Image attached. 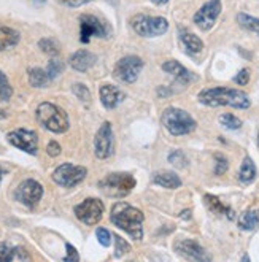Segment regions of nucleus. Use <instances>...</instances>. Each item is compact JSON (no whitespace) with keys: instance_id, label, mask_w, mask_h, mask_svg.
Wrapping results in <instances>:
<instances>
[{"instance_id":"1","label":"nucleus","mask_w":259,"mask_h":262,"mask_svg":"<svg viewBox=\"0 0 259 262\" xmlns=\"http://www.w3.org/2000/svg\"><path fill=\"white\" fill-rule=\"evenodd\" d=\"M143 213L126 202H116L112 207L110 221L116 227L123 229L126 234H129L137 242L143 238Z\"/></svg>"},{"instance_id":"2","label":"nucleus","mask_w":259,"mask_h":262,"mask_svg":"<svg viewBox=\"0 0 259 262\" xmlns=\"http://www.w3.org/2000/svg\"><path fill=\"white\" fill-rule=\"evenodd\" d=\"M197 99L207 106H232V108L245 110L251 105L250 97L245 92L232 88H208L201 91Z\"/></svg>"},{"instance_id":"3","label":"nucleus","mask_w":259,"mask_h":262,"mask_svg":"<svg viewBox=\"0 0 259 262\" xmlns=\"http://www.w3.org/2000/svg\"><path fill=\"white\" fill-rule=\"evenodd\" d=\"M35 116H37V121L45 129H48L50 132H54V134H64L70 127L67 113L60 108V106L50 103V102L40 103L37 106Z\"/></svg>"},{"instance_id":"4","label":"nucleus","mask_w":259,"mask_h":262,"mask_svg":"<svg viewBox=\"0 0 259 262\" xmlns=\"http://www.w3.org/2000/svg\"><path fill=\"white\" fill-rule=\"evenodd\" d=\"M161 122L162 126L169 130L172 135H186L191 134L196 129V121L194 118L186 113L181 108H175V106H170V108H165L161 115Z\"/></svg>"},{"instance_id":"5","label":"nucleus","mask_w":259,"mask_h":262,"mask_svg":"<svg viewBox=\"0 0 259 262\" xmlns=\"http://www.w3.org/2000/svg\"><path fill=\"white\" fill-rule=\"evenodd\" d=\"M135 184H137V181L131 173L115 172V173L106 175L103 180H100L99 188L105 195L121 199V197H126L135 188Z\"/></svg>"},{"instance_id":"6","label":"nucleus","mask_w":259,"mask_h":262,"mask_svg":"<svg viewBox=\"0 0 259 262\" xmlns=\"http://www.w3.org/2000/svg\"><path fill=\"white\" fill-rule=\"evenodd\" d=\"M132 27L140 37H159L167 32L169 23L165 18L159 16H146V14H137L132 18Z\"/></svg>"},{"instance_id":"7","label":"nucleus","mask_w":259,"mask_h":262,"mask_svg":"<svg viewBox=\"0 0 259 262\" xmlns=\"http://www.w3.org/2000/svg\"><path fill=\"white\" fill-rule=\"evenodd\" d=\"M143 69V60L137 56H126L123 59H119L116 66H115V70H113V75L115 78L121 83H134L137 78H139V75Z\"/></svg>"},{"instance_id":"8","label":"nucleus","mask_w":259,"mask_h":262,"mask_svg":"<svg viewBox=\"0 0 259 262\" xmlns=\"http://www.w3.org/2000/svg\"><path fill=\"white\" fill-rule=\"evenodd\" d=\"M88 175V170L81 165H73V164H62L59 165L54 173L53 181L62 188H73L80 184Z\"/></svg>"},{"instance_id":"9","label":"nucleus","mask_w":259,"mask_h":262,"mask_svg":"<svg viewBox=\"0 0 259 262\" xmlns=\"http://www.w3.org/2000/svg\"><path fill=\"white\" fill-rule=\"evenodd\" d=\"M103 204L96 197H88L75 207V216L86 226H96L103 216Z\"/></svg>"},{"instance_id":"10","label":"nucleus","mask_w":259,"mask_h":262,"mask_svg":"<svg viewBox=\"0 0 259 262\" xmlns=\"http://www.w3.org/2000/svg\"><path fill=\"white\" fill-rule=\"evenodd\" d=\"M93 37L105 38L109 37V27L94 14H81L80 16V40L89 43Z\"/></svg>"},{"instance_id":"11","label":"nucleus","mask_w":259,"mask_h":262,"mask_svg":"<svg viewBox=\"0 0 259 262\" xmlns=\"http://www.w3.org/2000/svg\"><path fill=\"white\" fill-rule=\"evenodd\" d=\"M115 149V138H113V129L109 121H105L100 126V129L96 134L94 138V152L99 159H106L113 154Z\"/></svg>"},{"instance_id":"12","label":"nucleus","mask_w":259,"mask_h":262,"mask_svg":"<svg viewBox=\"0 0 259 262\" xmlns=\"http://www.w3.org/2000/svg\"><path fill=\"white\" fill-rule=\"evenodd\" d=\"M7 138L14 148L23 149L24 152H29V154H37V149H38L37 132L27 130V129H16V130L8 132Z\"/></svg>"},{"instance_id":"13","label":"nucleus","mask_w":259,"mask_h":262,"mask_svg":"<svg viewBox=\"0 0 259 262\" xmlns=\"http://www.w3.org/2000/svg\"><path fill=\"white\" fill-rule=\"evenodd\" d=\"M221 0H208L201 7V10L194 14V23L201 30H210L215 26L218 16L221 14Z\"/></svg>"},{"instance_id":"14","label":"nucleus","mask_w":259,"mask_h":262,"mask_svg":"<svg viewBox=\"0 0 259 262\" xmlns=\"http://www.w3.org/2000/svg\"><path fill=\"white\" fill-rule=\"evenodd\" d=\"M41 195H43V188L35 180H24L18 186L16 192H14V197H16L18 202H21L29 208L35 207L40 202Z\"/></svg>"},{"instance_id":"15","label":"nucleus","mask_w":259,"mask_h":262,"mask_svg":"<svg viewBox=\"0 0 259 262\" xmlns=\"http://www.w3.org/2000/svg\"><path fill=\"white\" fill-rule=\"evenodd\" d=\"M175 251L185 259L189 260H211V256L194 240H180L175 245Z\"/></svg>"},{"instance_id":"16","label":"nucleus","mask_w":259,"mask_h":262,"mask_svg":"<svg viewBox=\"0 0 259 262\" xmlns=\"http://www.w3.org/2000/svg\"><path fill=\"white\" fill-rule=\"evenodd\" d=\"M99 94H100V102L106 110L116 108L124 100V92L113 84H102Z\"/></svg>"},{"instance_id":"17","label":"nucleus","mask_w":259,"mask_h":262,"mask_svg":"<svg viewBox=\"0 0 259 262\" xmlns=\"http://www.w3.org/2000/svg\"><path fill=\"white\" fill-rule=\"evenodd\" d=\"M96 60H97V57L93 53H91V51L80 50V51L73 53L70 56L69 62H70L72 69H75V70H78V72H88L91 67H94Z\"/></svg>"},{"instance_id":"18","label":"nucleus","mask_w":259,"mask_h":262,"mask_svg":"<svg viewBox=\"0 0 259 262\" xmlns=\"http://www.w3.org/2000/svg\"><path fill=\"white\" fill-rule=\"evenodd\" d=\"M30 260V254L21 246H11L8 243H0V262Z\"/></svg>"},{"instance_id":"19","label":"nucleus","mask_w":259,"mask_h":262,"mask_svg":"<svg viewBox=\"0 0 259 262\" xmlns=\"http://www.w3.org/2000/svg\"><path fill=\"white\" fill-rule=\"evenodd\" d=\"M155 184L165 189H177L181 186V180L177 173L170 172V170H161V172H155L153 177H151Z\"/></svg>"},{"instance_id":"20","label":"nucleus","mask_w":259,"mask_h":262,"mask_svg":"<svg viewBox=\"0 0 259 262\" xmlns=\"http://www.w3.org/2000/svg\"><path fill=\"white\" fill-rule=\"evenodd\" d=\"M162 70H164L165 73L172 75L174 78H177V80L181 81V83H189V81L194 78L192 73H191L188 69L183 67V66L178 62V60H167V62L162 64Z\"/></svg>"},{"instance_id":"21","label":"nucleus","mask_w":259,"mask_h":262,"mask_svg":"<svg viewBox=\"0 0 259 262\" xmlns=\"http://www.w3.org/2000/svg\"><path fill=\"white\" fill-rule=\"evenodd\" d=\"M204 202H205V205L208 207V210H210L211 213L224 214V216H227L229 220H234V211H232L229 207H227V205H224L217 195L205 194V195H204Z\"/></svg>"},{"instance_id":"22","label":"nucleus","mask_w":259,"mask_h":262,"mask_svg":"<svg viewBox=\"0 0 259 262\" xmlns=\"http://www.w3.org/2000/svg\"><path fill=\"white\" fill-rule=\"evenodd\" d=\"M180 40L191 54H197V53H201L204 50V41L196 34L189 32V30H183L181 29L180 30Z\"/></svg>"},{"instance_id":"23","label":"nucleus","mask_w":259,"mask_h":262,"mask_svg":"<svg viewBox=\"0 0 259 262\" xmlns=\"http://www.w3.org/2000/svg\"><path fill=\"white\" fill-rule=\"evenodd\" d=\"M21 40L18 30H14L7 26H0V50H8L16 46Z\"/></svg>"},{"instance_id":"24","label":"nucleus","mask_w":259,"mask_h":262,"mask_svg":"<svg viewBox=\"0 0 259 262\" xmlns=\"http://www.w3.org/2000/svg\"><path fill=\"white\" fill-rule=\"evenodd\" d=\"M259 226V208H248L245 213H242L239 220V227L242 230H254Z\"/></svg>"},{"instance_id":"25","label":"nucleus","mask_w":259,"mask_h":262,"mask_svg":"<svg viewBox=\"0 0 259 262\" xmlns=\"http://www.w3.org/2000/svg\"><path fill=\"white\" fill-rule=\"evenodd\" d=\"M50 81H51V78H50V75H48L47 70L38 69V67L29 70V83H30V86H34V88H47Z\"/></svg>"},{"instance_id":"26","label":"nucleus","mask_w":259,"mask_h":262,"mask_svg":"<svg viewBox=\"0 0 259 262\" xmlns=\"http://www.w3.org/2000/svg\"><path fill=\"white\" fill-rule=\"evenodd\" d=\"M254 178H256V165L251 161V158H245L242 162V167H240L239 180L243 184H250V183L254 181Z\"/></svg>"},{"instance_id":"27","label":"nucleus","mask_w":259,"mask_h":262,"mask_svg":"<svg viewBox=\"0 0 259 262\" xmlns=\"http://www.w3.org/2000/svg\"><path fill=\"white\" fill-rule=\"evenodd\" d=\"M237 23L240 27L250 30V32H254L259 37V19L254 16H250L247 13H239L237 14Z\"/></svg>"},{"instance_id":"28","label":"nucleus","mask_w":259,"mask_h":262,"mask_svg":"<svg viewBox=\"0 0 259 262\" xmlns=\"http://www.w3.org/2000/svg\"><path fill=\"white\" fill-rule=\"evenodd\" d=\"M220 122H221V126H224L226 129H231V130H237V129L242 127V121L237 116L231 115V113L221 115L220 116Z\"/></svg>"},{"instance_id":"29","label":"nucleus","mask_w":259,"mask_h":262,"mask_svg":"<svg viewBox=\"0 0 259 262\" xmlns=\"http://www.w3.org/2000/svg\"><path fill=\"white\" fill-rule=\"evenodd\" d=\"M38 46L41 48L43 53H47L50 56H57L59 54V45L53 38H43L38 41Z\"/></svg>"},{"instance_id":"30","label":"nucleus","mask_w":259,"mask_h":262,"mask_svg":"<svg viewBox=\"0 0 259 262\" xmlns=\"http://www.w3.org/2000/svg\"><path fill=\"white\" fill-rule=\"evenodd\" d=\"M11 94H13V89L10 86L8 78L4 73H0V100H2V102L8 100L11 97Z\"/></svg>"},{"instance_id":"31","label":"nucleus","mask_w":259,"mask_h":262,"mask_svg":"<svg viewBox=\"0 0 259 262\" xmlns=\"http://www.w3.org/2000/svg\"><path fill=\"white\" fill-rule=\"evenodd\" d=\"M62 70H64L62 60H59V59L53 57V59L50 60V62H48L47 72H48V75H50V78H51V80H54L56 76H59L60 73H62Z\"/></svg>"},{"instance_id":"32","label":"nucleus","mask_w":259,"mask_h":262,"mask_svg":"<svg viewBox=\"0 0 259 262\" xmlns=\"http://www.w3.org/2000/svg\"><path fill=\"white\" fill-rule=\"evenodd\" d=\"M169 162L178 168H183V167H186V156L183 154V151L175 149L174 152L169 154Z\"/></svg>"},{"instance_id":"33","label":"nucleus","mask_w":259,"mask_h":262,"mask_svg":"<svg viewBox=\"0 0 259 262\" xmlns=\"http://www.w3.org/2000/svg\"><path fill=\"white\" fill-rule=\"evenodd\" d=\"M73 94L77 96L81 102H89L91 100V92H89V89L84 86V84H81V83H77V84H73Z\"/></svg>"},{"instance_id":"34","label":"nucleus","mask_w":259,"mask_h":262,"mask_svg":"<svg viewBox=\"0 0 259 262\" xmlns=\"http://www.w3.org/2000/svg\"><path fill=\"white\" fill-rule=\"evenodd\" d=\"M113 238H115V243H116V253H115L116 257H121L123 254H127L131 251V246L124 238H121L119 235H115Z\"/></svg>"},{"instance_id":"35","label":"nucleus","mask_w":259,"mask_h":262,"mask_svg":"<svg viewBox=\"0 0 259 262\" xmlns=\"http://www.w3.org/2000/svg\"><path fill=\"white\" fill-rule=\"evenodd\" d=\"M96 237H97V240H99V243L102 246H110V243H112V234H110V230H106L105 227H97Z\"/></svg>"},{"instance_id":"36","label":"nucleus","mask_w":259,"mask_h":262,"mask_svg":"<svg viewBox=\"0 0 259 262\" xmlns=\"http://www.w3.org/2000/svg\"><path fill=\"white\" fill-rule=\"evenodd\" d=\"M215 161H217V164H215V175H223L226 170H227V167H229V162H227V159L223 156V154H215Z\"/></svg>"},{"instance_id":"37","label":"nucleus","mask_w":259,"mask_h":262,"mask_svg":"<svg viewBox=\"0 0 259 262\" xmlns=\"http://www.w3.org/2000/svg\"><path fill=\"white\" fill-rule=\"evenodd\" d=\"M250 81V70L248 69H242L235 76H234V83H237L239 86H245Z\"/></svg>"},{"instance_id":"38","label":"nucleus","mask_w":259,"mask_h":262,"mask_svg":"<svg viewBox=\"0 0 259 262\" xmlns=\"http://www.w3.org/2000/svg\"><path fill=\"white\" fill-rule=\"evenodd\" d=\"M66 248H67V256L64 257L66 262H78V260H80V256H78L77 250H75L70 243L66 245Z\"/></svg>"},{"instance_id":"39","label":"nucleus","mask_w":259,"mask_h":262,"mask_svg":"<svg viewBox=\"0 0 259 262\" xmlns=\"http://www.w3.org/2000/svg\"><path fill=\"white\" fill-rule=\"evenodd\" d=\"M59 4H62L66 7H72V8H77V7H81V5H86L89 2H93V0H57Z\"/></svg>"},{"instance_id":"40","label":"nucleus","mask_w":259,"mask_h":262,"mask_svg":"<svg viewBox=\"0 0 259 262\" xmlns=\"http://www.w3.org/2000/svg\"><path fill=\"white\" fill-rule=\"evenodd\" d=\"M47 152L50 154L51 158H56L60 154V145L57 142H50L48 146H47Z\"/></svg>"},{"instance_id":"41","label":"nucleus","mask_w":259,"mask_h":262,"mask_svg":"<svg viewBox=\"0 0 259 262\" xmlns=\"http://www.w3.org/2000/svg\"><path fill=\"white\" fill-rule=\"evenodd\" d=\"M153 4H156V5H164V4H167L169 0H151Z\"/></svg>"},{"instance_id":"42","label":"nucleus","mask_w":259,"mask_h":262,"mask_svg":"<svg viewBox=\"0 0 259 262\" xmlns=\"http://www.w3.org/2000/svg\"><path fill=\"white\" fill-rule=\"evenodd\" d=\"M2 177H4V168H2V165H0V181H2Z\"/></svg>"},{"instance_id":"43","label":"nucleus","mask_w":259,"mask_h":262,"mask_svg":"<svg viewBox=\"0 0 259 262\" xmlns=\"http://www.w3.org/2000/svg\"><path fill=\"white\" fill-rule=\"evenodd\" d=\"M34 2H37V4H45L47 0H34Z\"/></svg>"},{"instance_id":"44","label":"nucleus","mask_w":259,"mask_h":262,"mask_svg":"<svg viewBox=\"0 0 259 262\" xmlns=\"http://www.w3.org/2000/svg\"><path fill=\"white\" fill-rule=\"evenodd\" d=\"M257 145H259V132H257Z\"/></svg>"},{"instance_id":"45","label":"nucleus","mask_w":259,"mask_h":262,"mask_svg":"<svg viewBox=\"0 0 259 262\" xmlns=\"http://www.w3.org/2000/svg\"><path fill=\"white\" fill-rule=\"evenodd\" d=\"M0 73H2V72H0Z\"/></svg>"}]
</instances>
